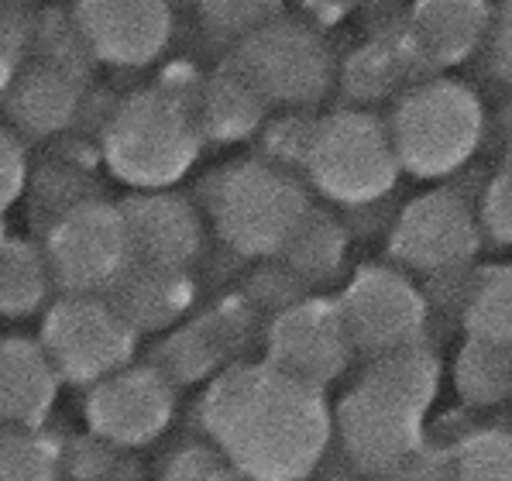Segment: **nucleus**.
<instances>
[{"label": "nucleus", "mask_w": 512, "mask_h": 481, "mask_svg": "<svg viewBox=\"0 0 512 481\" xmlns=\"http://www.w3.org/2000/svg\"><path fill=\"white\" fill-rule=\"evenodd\" d=\"M200 420L220 457L248 481H303L330 447L324 392L265 361H238L207 385Z\"/></svg>", "instance_id": "1"}, {"label": "nucleus", "mask_w": 512, "mask_h": 481, "mask_svg": "<svg viewBox=\"0 0 512 481\" xmlns=\"http://www.w3.org/2000/svg\"><path fill=\"white\" fill-rule=\"evenodd\" d=\"M196 90L162 80L114 107L104 128L107 169L138 193L169 189L200 155Z\"/></svg>", "instance_id": "2"}, {"label": "nucleus", "mask_w": 512, "mask_h": 481, "mask_svg": "<svg viewBox=\"0 0 512 481\" xmlns=\"http://www.w3.org/2000/svg\"><path fill=\"white\" fill-rule=\"evenodd\" d=\"M385 131L399 169L420 179H440L475 155L485 131V110L468 83L437 76L409 86Z\"/></svg>", "instance_id": "3"}, {"label": "nucleus", "mask_w": 512, "mask_h": 481, "mask_svg": "<svg viewBox=\"0 0 512 481\" xmlns=\"http://www.w3.org/2000/svg\"><path fill=\"white\" fill-rule=\"evenodd\" d=\"M207 210L220 241L248 258L279 255L299 217L310 210L303 186L265 159H244L210 179Z\"/></svg>", "instance_id": "4"}, {"label": "nucleus", "mask_w": 512, "mask_h": 481, "mask_svg": "<svg viewBox=\"0 0 512 481\" xmlns=\"http://www.w3.org/2000/svg\"><path fill=\"white\" fill-rule=\"evenodd\" d=\"M299 165L313 189L344 207L378 203L399 179L389 131L372 110H334L313 121Z\"/></svg>", "instance_id": "5"}, {"label": "nucleus", "mask_w": 512, "mask_h": 481, "mask_svg": "<svg viewBox=\"0 0 512 481\" xmlns=\"http://www.w3.org/2000/svg\"><path fill=\"white\" fill-rule=\"evenodd\" d=\"M227 66L265 100V107H310L334 80V59L324 35L286 14L234 45Z\"/></svg>", "instance_id": "6"}, {"label": "nucleus", "mask_w": 512, "mask_h": 481, "mask_svg": "<svg viewBox=\"0 0 512 481\" xmlns=\"http://www.w3.org/2000/svg\"><path fill=\"white\" fill-rule=\"evenodd\" d=\"M38 344L62 382L90 389L131 365L138 337L104 296H62L45 310Z\"/></svg>", "instance_id": "7"}, {"label": "nucleus", "mask_w": 512, "mask_h": 481, "mask_svg": "<svg viewBox=\"0 0 512 481\" xmlns=\"http://www.w3.org/2000/svg\"><path fill=\"white\" fill-rule=\"evenodd\" d=\"M52 282L66 296H104L131 265V244L117 203L80 200L62 210L42 244Z\"/></svg>", "instance_id": "8"}, {"label": "nucleus", "mask_w": 512, "mask_h": 481, "mask_svg": "<svg viewBox=\"0 0 512 481\" xmlns=\"http://www.w3.org/2000/svg\"><path fill=\"white\" fill-rule=\"evenodd\" d=\"M334 303L351 348L365 351L368 358L423 341V327L430 317L423 289L413 286L406 272L385 265L358 268Z\"/></svg>", "instance_id": "9"}, {"label": "nucleus", "mask_w": 512, "mask_h": 481, "mask_svg": "<svg viewBox=\"0 0 512 481\" xmlns=\"http://www.w3.org/2000/svg\"><path fill=\"white\" fill-rule=\"evenodd\" d=\"M427 413L413 402L392 396L361 378L330 413V433H337L344 454L361 475H389L423 444Z\"/></svg>", "instance_id": "10"}, {"label": "nucleus", "mask_w": 512, "mask_h": 481, "mask_svg": "<svg viewBox=\"0 0 512 481\" xmlns=\"http://www.w3.org/2000/svg\"><path fill=\"white\" fill-rule=\"evenodd\" d=\"M351 354L337 303L324 296H303L275 313L265 330V365L317 392L344 375Z\"/></svg>", "instance_id": "11"}, {"label": "nucleus", "mask_w": 512, "mask_h": 481, "mask_svg": "<svg viewBox=\"0 0 512 481\" xmlns=\"http://www.w3.org/2000/svg\"><path fill=\"white\" fill-rule=\"evenodd\" d=\"M482 248V234L475 224L468 196L458 189H430L399 210L389 234V251L399 265L413 272H447V268L471 265Z\"/></svg>", "instance_id": "12"}, {"label": "nucleus", "mask_w": 512, "mask_h": 481, "mask_svg": "<svg viewBox=\"0 0 512 481\" xmlns=\"http://www.w3.org/2000/svg\"><path fill=\"white\" fill-rule=\"evenodd\" d=\"M176 413V385L155 365H124L86 392V423L110 447H141L162 437Z\"/></svg>", "instance_id": "13"}, {"label": "nucleus", "mask_w": 512, "mask_h": 481, "mask_svg": "<svg viewBox=\"0 0 512 481\" xmlns=\"http://www.w3.org/2000/svg\"><path fill=\"white\" fill-rule=\"evenodd\" d=\"M83 49L110 66H148L172 38V11L152 0H86L73 7Z\"/></svg>", "instance_id": "14"}, {"label": "nucleus", "mask_w": 512, "mask_h": 481, "mask_svg": "<svg viewBox=\"0 0 512 481\" xmlns=\"http://www.w3.org/2000/svg\"><path fill=\"white\" fill-rule=\"evenodd\" d=\"M251 334V306L227 299L214 310L196 313L193 320L179 323L155 348L152 365L172 385H193L203 378H217L231 365H238Z\"/></svg>", "instance_id": "15"}, {"label": "nucleus", "mask_w": 512, "mask_h": 481, "mask_svg": "<svg viewBox=\"0 0 512 481\" xmlns=\"http://www.w3.org/2000/svg\"><path fill=\"white\" fill-rule=\"evenodd\" d=\"M131 244V262L186 268L203 248L200 210L172 189L131 193L117 203Z\"/></svg>", "instance_id": "16"}, {"label": "nucleus", "mask_w": 512, "mask_h": 481, "mask_svg": "<svg viewBox=\"0 0 512 481\" xmlns=\"http://www.w3.org/2000/svg\"><path fill=\"white\" fill-rule=\"evenodd\" d=\"M104 299L135 337L172 330L193 310L196 282L186 268H165L148 262H131L121 279L107 289Z\"/></svg>", "instance_id": "17"}, {"label": "nucleus", "mask_w": 512, "mask_h": 481, "mask_svg": "<svg viewBox=\"0 0 512 481\" xmlns=\"http://www.w3.org/2000/svg\"><path fill=\"white\" fill-rule=\"evenodd\" d=\"M62 378L31 337H0V423L38 430L59 399Z\"/></svg>", "instance_id": "18"}, {"label": "nucleus", "mask_w": 512, "mask_h": 481, "mask_svg": "<svg viewBox=\"0 0 512 481\" xmlns=\"http://www.w3.org/2000/svg\"><path fill=\"white\" fill-rule=\"evenodd\" d=\"M11 117L25 134L45 138L69 128L83 100V80L76 62L42 59L11 83Z\"/></svg>", "instance_id": "19"}, {"label": "nucleus", "mask_w": 512, "mask_h": 481, "mask_svg": "<svg viewBox=\"0 0 512 481\" xmlns=\"http://www.w3.org/2000/svg\"><path fill=\"white\" fill-rule=\"evenodd\" d=\"M492 4H451V0H430V4L409 7V42L427 66H458L471 59V52L485 42L492 28Z\"/></svg>", "instance_id": "20"}, {"label": "nucleus", "mask_w": 512, "mask_h": 481, "mask_svg": "<svg viewBox=\"0 0 512 481\" xmlns=\"http://www.w3.org/2000/svg\"><path fill=\"white\" fill-rule=\"evenodd\" d=\"M193 110H196V124H200L203 138L231 145V141L251 138L269 107H265V100L224 62V69H217L210 80H203L196 86Z\"/></svg>", "instance_id": "21"}, {"label": "nucleus", "mask_w": 512, "mask_h": 481, "mask_svg": "<svg viewBox=\"0 0 512 481\" xmlns=\"http://www.w3.org/2000/svg\"><path fill=\"white\" fill-rule=\"evenodd\" d=\"M344 255H348V234L341 220L330 217L327 210L310 207L279 248V265L289 268L303 286H310V282L334 279L344 265Z\"/></svg>", "instance_id": "22"}, {"label": "nucleus", "mask_w": 512, "mask_h": 481, "mask_svg": "<svg viewBox=\"0 0 512 481\" xmlns=\"http://www.w3.org/2000/svg\"><path fill=\"white\" fill-rule=\"evenodd\" d=\"M361 378L378 385V389L392 392V396L413 402L416 409L427 413L440 389V358L433 354L430 344L416 341L406 344V348L375 354L365 365V375Z\"/></svg>", "instance_id": "23"}, {"label": "nucleus", "mask_w": 512, "mask_h": 481, "mask_svg": "<svg viewBox=\"0 0 512 481\" xmlns=\"http://www.w3.org/2000/svg\"><path fill=\"white\" fill-rule=\"evenodd\" d=\"M52 293V272L42 244L11 238L0 244V317L21 320L42 310Z\"/></svg>", "instance_id": "24"}, {"label": "nucleus", "mask_w": 512, "mask_h": 481, "mask_svg": "<svg viewBox=\"0 0 512 481\" xmlns=\"http://www.w3.org/2000/svg\"><path fill=\"white\" fill-rule=\"evenodd\" d=\"M461 323L468 341L509 344L512 341V272L506 265L478 268L471 293L464 299Z\"/></svg>", "instance_id": "25"}, {"label": "nucleus", "mask_w": 512, "mask_h": 481, "mask_svg": "<svg viewBox=\"0 0 512 481\" xmlns=\"http://www.w3.org/2000/svg\"><path fill=\"white\" fill-rule=\"evenodd\" d=\"M454 385L468 406H499L512 392L509 344L464 341L454 361Z\"/></svg>", "instance_id": "26"}, {"label": "nucleus", "mask_w": 512, "mask_h": 481, "mask_svg": "<svg viewBox=\"0 0 512 481\" xmlns=\"http://www.w3.org/2000/svg\"><path fill=\"white\" fill-rule=\"evenodd\" d=\"M413 52V42L409 35H403V42H368L365 49H358L344 66V90L358 100H378L385 93H392L399 86V80L406 76L409 62L406 55Z\"/></svg>", "instance_id": "27"}, {"label": "nucleus", "mask_w": 512, "mask_h": 481, "mask_svg": "<svg viewBox=\"0 0 512 481\" xmlns=\"http://www.w3.org/2000/svg\"><path fill=\"white\" fill-rule=\"evenodd\" d=\"M62 468L59 444L38 430H0V481H55Z\"/></svg>", "instance_id": "28"}, {"label": "nucleus", "mask_w": 512, "mask_h": 481, "mask_svg": "<svg viewBox=\"0 0 512 481\" xmlns=\"http://www.w3.org/2000/svg\"><path fill=\"white\" fill-rule=\"evenodd\" d=\"M451 481H512L506 430H475L451 451Z\"/></svg>", "instance_id": "29"}, {"label": "nucleus", "mask_w": 512, "mask_h": 481, "mask_svg": "<svg viewBox=\"0 0 512 481\" xmlns=\"http://www.w3.org/2000/svg\"><path fill=\"white\" fill-rule=\"evenodd\" d=\"M279 14H282L279 4H224V0H220V4L200 7L203 28L214 38H224V42H234V45H241L251 31L269 25Z\"/></svg>", "instance_id": "30"}, {"label": "nucleus", "mask_w": 512, "mask_h": 481, "mask_svg": "<svg viewBox=\"0 0 512 481\" xmlns=\"http://www.w3.org/2000/svg\"><path fill=\"white\" fill-rule=\"evenodd\" d=\"M475 224H478L482 241H492V244H499V248H506L512 241V169L509 165H502L485 183Z\"/></svg>", "instance_id": "31"}, {"label": "nucleus", "mask_w": 512, "mask_h": 481, "mask_svg": "<svg viewBox=\"0 0 512 481\" xmlns=\"http://www.w3.org/2000/svg\"><path fill=\"white\" fill-rule=\"evenodd\" d=\"M28 18L14 7H0V93L11 90L21 73V59L28 49Z\"/></svg>", "instance_id": "32"}, {"label": "nucleus", "mask_w": 512, "mask_h": 481, "mask_svg": "<svg viewBox=\"0 0 512 481\" xmlns=\"http://www.w3.org/2000/svg\"><path fill=\"white\" fill-rule=\"evenodd\" d=\"M306 293V286L296 279L289 268H282L275 262L272 268H262V272H255V282H251V306H269L272 317L279 310H286V306L299 303Z\"/></svg>", "instance_id": "33"}, {"label": "nucleus", "mask_w": 512, "mask_h": 481, "mask_svg": "<svg viewBox=\"0 0 512 481\" xmlns=\"http://www.w3.org/2000/svg\"><path fill=\"white\" fill-rule=\"evenodd\" d=\"M28 183V155L14 131L0 128V217Z\"/></svg>", "instance_id": "34"}, {"label": "nucleus", "mask_w": 512, "mask_h": 481, "mask_svg": "<svg viewBox=\"0 0 512 481\" xmlns=\"http://www.w3.org/2000/svg\"><path fill=\"white\" fill-rule=\"evenodd\" d=\"M382 481H451V451H437L423 440L403 464L382 475Z\"/></svg>", "instance_id": "35"}, {"label": "nucleus", "mask_w": 512, "mask_h": 481, "mask_svg": "<svg viewBox=\"0 0 512 481\" xmlns=\"http://www.w3.org/2000/svg\"><path fill=\"white\" fill-rule=\"evenodd\" d=\"M169 481H231V464L210 451H183L172 457Z\"/></svg>", "instance_id": "36"}, {"label": "nucleus", "mask_w": 512, "mask_h": 481, "mask_svg": "<svg viewBox=\"0 0 512 481\" xmlns=\"http://www.w3.org/2000/svg\"><path fill=\"white\" fill-rule=\"evenodd\" d=\"M509 18H512V7L502 4L485 35L488 52H492V69H499V80H509Z\"/></svg>", "instance_id": "37"}, {"label": "nucleus", "mask_w": 512, "mask_h": 481, "mask_svg": "<svg viewBox=\"0 0 512 481\" xmlns=\"http://www.w3.org/2000/svg\"><path fill=\"white\" fill-rule=\"evenodd\" d=\"M7 238H4V220H0V244H4Z\"/></svg>", "instance_id": "38"}]
</instances>
